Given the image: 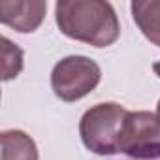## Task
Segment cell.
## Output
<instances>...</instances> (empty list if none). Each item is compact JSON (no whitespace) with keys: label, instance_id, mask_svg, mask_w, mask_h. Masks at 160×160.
Instances as JSON below:
<instances>
[{"label":"cell","instance_id":"6da1fadb","mask_svg":"<svg viewBox=\"0 0 160 160\" xmlns=\"http://www.w3.org/2000/svg\"><path fill=\"white\" fill-rule=\"evenodd\" d=\"M55 17L62 34L92 47L113 45L121 34L117 13L104 0H60Z\"/></svg>","mask_w":160,"mask_h":160},{"label":"cell","instance_id":"7a4b0ae2","mask_svg":"<svg viewBox=\"0 0 160 160\" xmlns=\"http://www.w3.org/2000/svg\"><path fill=\"white\" fill-rule=\"evenodd\" d=\"M128 111L115 104H98L85 111L79 122V134L85 147L96 154H115L119 152V136Z\"/></svg>","mask_w":160,"mask_h":160},{"label":"cell","instance_id":"3957f363","mask_svg":"<svg viewBox=\"0 0 160 160\" xmlns=\"http://www.w3.org/2000/svg\"><path fill=\"white\" fill-rule=\"evenodd\" d=\"M100 66L89 57H66L51 72V87L62 102H75L87 96L100 83Z\"/></svg>","mask_w":160,"mask_h":160},{"label":"cell","instance_id":"277c9868","mask_svg":"<svg viewBox=\"0 0 160 160\" xmlns=\"http://www.w3.org/2000/svg\"><path fill=\"white\" fill-rule=\"evenodd\" d=\"M119 152L138 160L160 158V119L149 111H128L121 136Z\"/></svg>","mask_w":160,"mask_h":160},{"label":"cell","instance_id":"5b68a950","mask_svg":"<svg viewBox=\"0 0 160 160\" xmlns=\"http://www.w3.org/2000/svg\"><path fill=\"white\" fill-rule=\"evenodd\" d=\"M47 12L43 0H2L0 2V21L17 32H34Z\"/></svg>","mask_w":160,"mask_h":160},{"label":"cell","instance_id":"8992f818","mask_svg":"<svg viewBox=\"0 0 160 160\" xmlns=\"http://www.w3.org/2000/svg\"><path fill=\"white\" fill-rule=\"evenodd\" d=\"M130 8L143 36L160 47V0H136Z\"/></svg>","mask_w":160,"mask_h":160},{"label":"cell","instance_id":"52a82bcc","mask_svg":"<svg viewBox=\"0 0 160 160\" xmlns=\"http://www.w3.org/2000/svg\"><path fill=\"white\" fill-rule=\"evenodd\" d=\"M0 141H2L0 160H38V147L34 139L21 130L2 132Z\"/></svg>","mask_w":160,"mask_h":160},{"label":"cell","instance_id":"ba28073f","mask_svg":"<svg viewBox=\"0 0 160 160\" xmlns=\"http://www.w3.org/2000/svg\"><path fill=\"white\" fill-rule=\"evenodd\" d=\"M0 43H2V79L10 81L23 70V51L8 38H2Z\"/></svg>","mask_w":160,"mask_h":160},{"label":"cell","instance_id":"9c48e42d","mask_svg":"<svg viewBox=\"0 0 160 160\" xmlns=\"http://www.w3.org/2000/svg\"><path fill=\"white\" fill-rule=\"evenodd\" d=\"M152 70H154V73H156V75L160 77V60H158V62H154V66H152Z\"/></svg>","mask_w":160,"mask_h":160},{"label":"cell","instance_id":"30bf717a","mask_svg":"<svg viewBox=\"0 0 160 160\" xmlns=\"http://www.w3.org/2000/svg\"><path fill=\"white\" fill-rule=\"evenodd\" d=\"M156 115H158V119H160V100H158V106H156Z\"/></svg>","mask_w":160,"mask_h":160}]
</instances>
